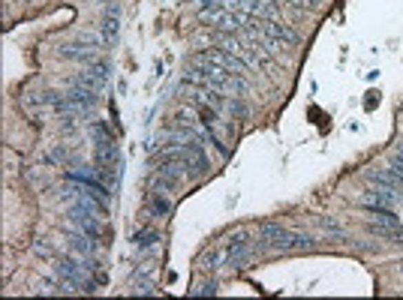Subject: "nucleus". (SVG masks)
<instances>
[{"instance_id": "f257e3e1", "label": "nucleus", "mask_w": 403, "mask_h": 300, "mask_svg": "<svg viewBox=\"0 0 403 300\" xmlns=\"http://www.w3.org/2000/svg\"><path fill=\"white\" fill-rule=\"evenodd\" d=\"M190 81L202 87H211L217 90V94H235V96H244L247 94V85L241 75H232L226 69H220V66H214L211 61H205L202 54H196L190 61Z\"/></svg>"}, {"instance_id": "f03ea898", "label": "nucleus", "mask_w": 403, "mask_h": 300, "mask_svg": "<svg viewBox=\"0 0 403 300\" xmlns=\"http://www.w3.org/2000/svg\"><path fill=\"white\" fill-rule=\"evenodd\" d=\"M295 235L298 231H292V228H283V225H277V222H262L259 225V240H262V246H268V249H295Z\"/></svg>"}, {"instance_id": "7ed1b4c3", "label": "nucleus", "mask_w": 403, "mask_h": 300, "mask_svg": "<svg viewBox=\"0 0 403 300\" xmlns=\"http://www.w3.org/2000/svg\"><path fill=\"white\" fill-rule=\"evenodd\" d=\"M202 19L223 30H241L247 28V12L241 10H202Z\"/></svg>"}, {"instance_id": "20e7f679", "label": "nucleus", "mask_w": 403, "mask_h": 300, "mask_svg": "<svg viewBox=\"0 0 403 300\" xmlns=\"http://www.w3.org/2000/svg\"><path fill=\"white\" fill-rule=\"evenodd\" d=\"M202 57L205 61H211L214 66H220V69H226V72H232V75H247V69H250V66H247L241 57H235V54H229L226 48H208V52H202Z\"/></svg>"}, {"instance_id": "39448f33", "label": "nucleus", "mask_w": 403, "mask_h": 300, "mask_svg": "<svg viewBox=\"0 0 403 300\" xmlns=\"http://www.w3.org/2000/svg\"><path fill=\"white\" fill-rule=\"evenodd\" d=\"M253 24H256V28H262L265 33H271L274 39H280L286 48H295V45H298V33H295L289 24H283V21H277V19H256Z\"/></svg>"}, {"instance_id": "423d86ee", "label": "nucleus", "mask_w": 403, "mask_h": 300, "mask_svg": "<svg viewBox=\"0 0 403 300\" xmlns=\"http://www.w3.org/2000/svg\"><path fill=\"white\" fill-rule=\"evenodd\" d=\"M223 253H226V264H232V268H247V261H250L253 249H250V244H247L244 235H235V237L226 244Z\"/></svg>"}, {"instance_id": "0eeeda50", "label": "nucleus", "mask_w": 403, "mask_h": 300, "mask_svg": "<svg viewBox=\"0 0 403 300\" xmlns=\"http://www.w3.org/2000/svg\"><path fill=\"white\" fill-rule=\"evenodd\" d=\"M67 244H70L72 253H79L81 258H87V261H96V240L87 237L85 231H70Z\"/></svg>"}, {"instance_id": "6e6552de", "label": "nucleus", "mask_w": 403, "mask_h": 300, "mask_svg": "<svg viewBox=\"0 0 403 300\" xmlns=\"http://www.w3.org/2000/svg\"><path fill=\"white\" fill-rule=\"evenodd\" d=\"M370 235H380L382 240H394V244H403V225L397 219H380L367 225Z\"/></svg>"}, {"instance_id": "1a4fd4ad", "label": "nucleus", "mask_w": 403, "mask_h": 300, "mask_svg": "<svg viewBox=\"0 0 403 300\" xmlns=\"http://www.w3.org/2000/svg\"><path fill=\"white\" fill-rule=\"evenodd\" d=\"M61 57H67V61H79V63H94L96 48L90 43H67V45H61Z\"/></svg>"}, {"instance_id": "9d476101", "label": "nucleus", "mask_w": 403, "mask_h": 300, "mask_svg": "<svg viewBox=\"0 0 403 300\" xmlns=\"http://www.w3.org/2000/svg\"><path fill=\"white\" fill-rule=\"evenodd\" d=\"M145 207L151 216H157V219H166V216L172 213V202L166 198V193H157V189H151L145 198Z\"/></svg>"}, {"instance_id": "9b49d317", "label": "nucleus", "mask_w": 403, "mask_h": 300, "mask_svg": "<svg viewBox=\"0 0 403 300\" xmlns=\"http://www.w3.org/2000/svg\"><path fill=\"white\" fill-rule=\"evenodd\" d=\"M370 183H376V186H389V189H400L403 186V178H397L394 171H367Z\"/></svg>"}, {"instance_id": "f8f14e48", "label": "nucleus", "mask_w": 403, "mask_h": 300, "mask_svg": "<svg viewBox=\"0 0 403 300\" xmlns=\"http://www.w3.org/2000/svg\"><path fill=\"white\" fill-rule=\"evenodd\" d=\"M94 160H96V165L118 162V147H114V141H109V144H94Z\"/></svg>"}, {"instance_id": "ddd939ff", "label": "nucleus", "mask_w": 403, "mask_h": 300, "mask_svg": "<svg viewBox=\"0 0 403 300\" xmlns=\"http://www.w3.org/2000/svg\"><path fill=\"white\" fill-rule=\"evenodd\" d=\"M90 141H94V144H109V141H114V138H112V132L103 120H94L90 123Z\"/></svg>"}, {"instance_id": "4468645a", "label": "nucleus", "mask_w": 403, "mask_h": 300, "mask_svg": "<svg viewBox=\"0 0 403 300\" xmlns=\"http://www.w3.org/2000/svg\"><path fill=\"white\" fill-rule=\"evenodd\" d=\"M114 36H118V12H114V15L109 12L103 19V43H112Z\"/></svg>"}, {"instance_id": "2eb2a0df", "label": "nucleus", "mask_w": 403, "mask_h": 300, "mask_svg": "<svg viewBox=\"0 0 403 300\" xmlns=\"http://www.w3.org/2000/svg\"><path fill=\"white\" fill-rule=\"evenodd\" d=\"M193 297H208V294H217V282L214 279H205V282H196V286L190 288Z\"/></svg>"}, {"instance_id": "dca6fc26", "label": "nucleus", "mask_w": 403, "mask_h": 300, "mask_svg": "<svg viewBox=\"0 0 403 300\" xmlns=\"http://www.w3.org/2000/svg\"><path fill=\"white\" fill-rule=\"evenodd\" d=\"M154 244H157V231H138V235H136V246L147 249V246H154Z\"/></svg>"}, {"instance_id": "f3484780", "label": "nucleus", "mask_w": 403, "mask_h": 300, "mask_svg": "<svg viewBox=\"0 0 403 300\" xmlns=\"http://www.w3.org/2000/svg\"><path fill=\"white\" fill-rule=\"evenodd\" d=\"M220 258H226V253H220V249H214V253L205 255V270H217L220 268Z\"/></svg>"}, {"instance_id": "a211bd4d", "label": "nucleus", "mask_w": 403, "mask_h": 300, "mask_svg": "<svg viewBox=\"0 0 403 300\" xmlns=\"http://www.w3.org/2000/svg\"><path fill=\"white\" fill-rule=\"evenodd\" d=\"M295 249H313V237L298 231V235H295Z\"/></svg>"}, {"instance_id": "6ab92c4d", "label": "nucleus", "mask_w": 403, "mask_h": 300, "mask_svg": "<svg viewBox=\"0 0 403 300\" xmlns=\"http://www.w3.org/2000/svg\"><path fill=\"white\" fill-rule=\"evenodd\" d=\"M391 171L397 174V178H403V150H397V153L391 156Z\"/></svg>"}, {"instance_id": "aec40b11", "label": "nucleus", "mask_w": 403, "mask_h": 300, "mask_svg": "<svg viewBox=\"0 0 403 300\" xmlns=\"http://www.w3.org/2000/svg\"><path fill=\"white\" fill-rule=\"evenodd\" d=\"M226 108H229L232 114H238V118H244V114H247V108H244L241 99H232V103H226Z\"/></svg>"}, {"instance_id": "412c9836", "label": "nucleus", "mask_w": 403, "mask_h": 300, "mask_svg": "<svg viewBox=\"0 0 403 300\" xmlns=\"http://www.w3.org/2000/svg\"><path fill=\"white\" fill-rule=\"evenodd\" d=\"M100 3H109V0H100Z\"/></svg>"}, {"instance_id": "4be33fe9", "label": "nucleus", "mask_w": 403, "mask_h": 300, "mask_svg": "<svg viewBox=\"0 0 403 300\" xmlns=\"http://www.w3.org/2000/svg\"><path fill=\"white\" fill-rule=\"evenodd\" d=\"M400 273H403V268H400Z\"/></svg>"}]
</instances>
